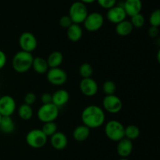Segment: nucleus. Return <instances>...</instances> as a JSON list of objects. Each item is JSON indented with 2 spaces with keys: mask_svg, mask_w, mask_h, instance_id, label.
Listing matches in <instances>:
<instances>
[{
  "mask_svg": "<svg viewBox=\"0 0 160 160\" xmlns=\"http://www.w3.org/2000/svg\"><path fill=\"white\" fill-rule=\"evenodd\" d=\"M106 114L104 110L95 104L88 105L81 113L83 124L90 129L99 128L104 124Z\"/></svg>",
  "mask_w": 160,
  "mask_h": 160,
  "instance_id": "f257e3e1",
  "label": "nucleus"
},
{
  "mask_svg": "<svg viewBox=\"0 0 160 160\" xmlns=\"http://www.w3.org/2000/svg\"><path fill=\"white\" fill-rule=\"evenodd\" d=\"M33 59H34V56H33L32 53L20 50V51L16 53L12 57V68L17 73L27 72L31 68Z\"/></svg>",
  "mask_w": 160,
  "mask_h": 160,
  "instance_id": "f03ea898",
  "label": "nucleus"
},
{
  "mask_svg": "<svg viewBox=\"0 0 160 160\" xmlns=\"http://www.w3.org/2000/svg\"><path fill=\"white\" fill-rule=\"evenodd\" d=\"M88 14V11L87 6L80 1L72 3L69 9L68 15L73 24H83Z\"/></svg>",
  "mask_w": 160,
  "mask_h": 160,
  "instance_id": "7ed1b4c3",
  "label": "nucleus"
},
{
  "mask_svg": "<svg viewBox=\"0 0 160 160\" xmlns=\"http://www.w3.org/2000/svg\"><path fill=\"white\" fill-rule=\"evenodd\" d=\"M124 125L117 120H110L105 125V133L109 140L118 142L124 137Z\"/></svg>",
  "mask_w": 160,
  "mask_h": 160,
  "instance_id": "20e7f679",
  "label": "nucleus"
},
{
  "mask_svg": "<svg viewBox=\"0 0 160 160\" xmlns=\"http://www.w3.org/2000/svg\"><path fill=\"white\" fill-rule=\"evenodd\" d=\"M59 114V108L52 103L42 104L37 111L38 119L43 123L55 122Z\"/></svg>",
  "mask_w": 160,
  "mask_h": 160,
  "instance_id": "39448f33",
  "label": "nucleus"
},
{
  "mask_svg": "<svg viewBox=\"0 0 160 160\" xmlns=\"http://www.w3.org/2000/svg\"><path fill=\"white\" fill-rule=\"evenodd\" d=\"M48 136L41 129H33L26 135V142L33 148H41L46 144Z\"/></svg>",
  "mask_w": 160,
  "mask_h": 160,
  "instance_id": "423d86ee",
  "label": "nucleus"
},
{
  "mask_svg": "<svg viewBox=\"0 0 160 160\" xmlns=\"http://www.w3.org/2000/svg\"><path fill=\"white\" fill-rule=\"evenodd\" d=\"M84 27L89 32H95L102 28L104 24V17L102 14L98 12H92L88 14L84 21Z\"/></svg>",
  "mask_w": 160,
  "mask_h": 160,
  "instance_id": "0eeeda50",
  "label": "nucleus"
},
{
  "mask_svg": "<svg viewBox=\"0 0 160 160\" xmlns=\"http://www.w3.org/2000/svg\"><path fill=\"white\" fill-rule=\"evenodd\" d=\"M47 80L48 83L54 86H62L67 81V73L60 67H53L48 68L46 72Z\"/></svg>",
  "mask_w": 160,
  "mask_h": 160,
  "instance_id": "6e6552de",
  "label": "nucleus"
},
{
  "mask_svg": "<svg viewBox=\"0 0 160 160\" xmlns=\"http://www.w3.org/2000/svg\"><path fill=\"white\" fill-rule=\"evenodd\" d=\"M102 105L105 111L107 112L110 114H117L123 108V102L121 99L115 94L106 95V97L103 98Z\"/></svg>",
  "mask_w": 160,
  "mask_h": 160,
  "instance_id": "1a4fd4ad",
  "label": "nucleus"
},
{
  "mask_svg": "<svg viewBox=\"0 0 160 160\" xmlns=\"http://www.w3.org/2000/svg\"><path fill=\"white\" fill-rule=\"evenodd\" d=\"M19 45L21 50L32 53L37 48L38 41L34 34L29 31H25L19 37Z\"/></svg>",
  "mask_w": 160,
  "mask_h": 160,
  "instance_id": "9d476101",
  "label": "nucleus"
},
{
  "mask_svg": "<svg viewBox=\"0 0 160 160\" xmlns=\"http://www.w3.org/2000/svg\"><path fill=\"white\" fill-rule=\"evenodd\" d=\"M17 104L15 99L9 95L0 97V115L2 116H12L15 112Z\"/></svg>",
  "mask_w": 160,
  "mask_h": 160,
  "instance_id": "9b49d317",
  "label": "nucleus"
},
{
  "mask_svg": "<svg viewBox=\"0 0 160 160\" xmlns=\"http://www.w3.org/2000/svg\"><path fill=\"white\" fill-rule=\"evenodd\" d=\"M79 88L82 94L86 97H93L96 95L98 90V83L92 78H82L80 82Z\"/></svg>",
  "mask_w": 160,
  "mask_h": 160,
  "instance_id": "f8f14e48",
  "label": "nucleus"
},
{
  "mask_svg": "<svg viewBox=\"0 0 160 160\" xmlns=\"http://www.w3.org/2000/svg\"><path fill=\"white\" fill-rule=\"evenodd\" d=\"M107 10L106 18L111 23L117 24L126 20L127 14L123 6L116 5L113 7L110 8V9H107Z\"/></svg>",
  "mask_w": 160,
  "mask_h": 160,
  "instance_id": "ddd939ff",
  "label": "nucleus"
},
{
  "mask_svg": "<svg viewBox=\"0 0 160 160\" xmlns=\"http://www.w3.org/2000/svg\"><path fill=\"white\" fill-rule=\"evenodd\" d=\"M50 144L56 150H63L68 144V139L62 132L57 131L50 136Z\"/></svg>",
  "mask_w": 160,
  "mask_h": 160,
  "instance_id": "4468645a",
  "label": "nucleus"
},
{
  "mask_svg": "<svg viewBox=\"0 0 160 160\" xmlns=\"http://www.w3.org/2000/svg\"><path fill=\"white\" fill-rule=\"evenodd\" d=\"M133 151L132 141L123 137L117 142V152L121 158H128Z\"/></svg>",
  "mask_w": 160,
  "mask_h": 160,
  "instance_id": "2eb2a0df",
  "label": "nucleus"
},
{
  "mask_svg": "<svg viewBox=\"0 0 160 160\" xmlns=\"http://www.w3.org/2000/svg\"><path fill=\"white\" fill-rule=\"evenodd\" d=\"M123 7L127 16L132 17L141 13L142 9V0H125Z\"/></svg>",
  "mask_w": 160,
  "mask_h": 160,
  "instance_id": "dca6fc26",
  "label": "nucleus"
},
{
  "mask_svg": "<svg viewBox=\"0 0 160 160\" xmlns=\"http://www.w3.org/2000/svg\"><path fill=\"white\" fill-rule=\"evenodd\" d=\"M52 96V104H54L58 108H62L68 103L70 100V93L67 90L63 89H59L56 90Z\"/></svg>",
  "mask_w": 160,
  "mask_h": 160,
  "instance_id": "f3484780",
  "label": "nucleus"
},
{
  "mask_svg": "<svg viewBox=\"0 0 160 160\" xmlns=\"http://www.w3.org/2000/svg\"><path fill=\"white\" fill-rule=\"evenodd\" d=\"M67 35L71 42H78L81 40L83 36L82 28L80 24L73 23L67 29Z\"/></svg>",
  "mask_w": 160,
  "mask_h": 160,
  "instance_id": "a211bd4d",
  "label": "nucleus"
},
{
  "mask_svg": "<svg viewBox=\"0 0 160 160\" xmlns=\"http://www.w3.org/2000/svg\"><path fill=\"white\" fill-rule=\"evenodd\" d=\"M91 133V129L88 126L83 125H80L77 126L73 131V137L78 142L85 141L89 137Z\"/></svg>",
  "mask_w": 160,
  "mask_h": 160,
  "instance_id": "6ab92c4d",
  "label": "nucleus"
},
{
  "mask_svg": "<svg viewBox=\"0 0 160 160\" xmlns=\"http://www.w3.org/2000/svg\"><path fill=\"white\" fill-rule=\"evenodd\" d=\"M31 68H33V70L36 73L39 74V75H43V74H46L49 67H48V63L45 58L37 56V57H34L33 59Z\"/></svg>",
  "mask_w": 160,
  "mask_h": 160,
  "instance_id": "aec40b11",
  "label": "nucleus"
},
{
  "mask_svg": "<svg viewBox=\"0 0 160 160\" xmlns=\"http://www.w3.org/2000/svg\"><path fill=\"white\" fill-rule=\"evenodd\" d=\"M134 27L130 20H124L116 24V32L120 36H128L131 34Z\"/></svg>",
  "mask_w": 160,
  "mask_h": 160,
  "instance_id": "412c9836",
  "label": "nucleus"
},
{
  "mask_svg": "<svg viewBox=\"0 0 160 160\" xmlns=\"http://www.w3.org/2000/svg\"><path fill=\"white\" fill-rule=\"evenodd\" d=\"M46 61L49 68L59 67L63 61V55L60 51H53L48 55Z\"/></svg>",
  "mask_w": 160,
  "mask_h": 160,
  "instance_id": "4be33fe9",
  "label": "nucleus"
},
{
  "mask_svg": "<svg viewBox=\"0 0 160 160\" xmlns=\"http://www.w3.org/2000/svg\"><path fill=\"white\" fill-rule=\"evenodd\" d=\"M16 125L11 116H2L0 130L4 133H11L15 130Z\"/></svg>",
  "mask_w": 160,
  "mask_h": 160,
  "instance_id": "5701e85b",
  "label": "nucleus"
},
{
  "mask_svg": "<svg viewBox=\"0 0 160 160\" xmlns=\"http://www.w3.org/2000/svg\"><path fill=\"white\" fill-rule=\"evenodd\" d=\"M18 115L22 120L28 121L32 118L33 116V109L31 105L26 104H22L20 105L17 110Z\"/></svg>",
  "mask_w": 160,
  "mask_h": 160,
  "instance_id": "b1692460",
  "label": "nucleus"
},
{
  "mask_svg": "<svg viewBox=\"0 0 160 160\" xmlns=\"http://www.w3.org/2000/svg\"><path fill=\"white\" fill-rule=\"evenodd\" d=\"M140 135V129L135 125H129L124 129V137L133 141L137 139Z\"/></svg>",
  "mask_w": 160,
  "mask_h": 160,
  "instance_id": "393cba45",
  "label": "nucleus"
},
{
  "mask_svg": "<svg viewBox=\"0 0 160 160\" xmlns=\"http://www.w3.org/2000/svg\"><path fill=\"white\" fill-rule=\"evenodd\" d=\"M79 74L82 78H92L93 75V67L89 63H84L79 67Z\"/></svg>",
  "mask_w": 160,
  "mask_h": 160,
  "instance_id": "a878e982",
  "label": "nucleus"
},
{
  "mask_svg": "<svg viewBox=\"0 0 160 160\" xmlns=\"http://www.w3.org/2000/svg\"><path fill=\"white\" fill-rule=\"evenodd\" d=\"M57 125L55 122H45L42 125V128L41 130H42L44 133L47 136H51L52 135L54 134L55 133L57 132Z\"/></svg>",
  "mask_w": 160,
  "mask_h": 160,
  "instance_id": "bb28decb",
  "label": "nucleus"
},
{
  "mask_svg": "<svg viewBox=\"0 0 160 160\" xmlns=\"http://www.w3.org/2000/svg\"><path fill=\"white\" fill-rule=\"evenodd\" d=\"M131 23L132 24L133 27L136 28H142L145 25V18L144 17L143 14H142L141 13L136 14V15L132 16L131 17Z\"/></svg>",
  "mask_w": 160,
  "mask_h": 160,
  "instance_id": "cd10ccee",
  "label": "nucleus"
},
{
  "mask_svg": "<svg viewBox=\"0 0 160 160\" xmlns=\"http://www.w3.org/2000/svg\"><path fill=\"white\" fill-rule=\"evenodd\" d=\"M102 90L106 95L115 94L116 90H117V85L112 80H106L102 85Z\"/></svg>",
  "mask_w": 160,
  "mask_h": 160,
  "instance_id": "c85d7f7f",
  "label": "nucleus"
},
{
  "mask_svg": "<svg viewBox=\"0 0 160 160\" xmlns=\"http://www.w3.org/2000/svg\"><path fill=\"white\" fill-rule=\"evenodd\" d=\"M149 23L150 25L152 27L159 28L160 26V10L159 9L152 11V13L150 14Z\"/></svg>",
  "mask_w": 160,
  "mask_h": 160,
  "instance_id": "c756f323",
  "label": "nucleus"
},
{
  "mask_svg": "<svg viewBox=\"0 0 160 160\" xmlns=\"http://www.w3.org/2000/svg\"><path fill=\"white\" fill-rule=\"evenodd\" d=\"M96 1L102 8L106 9H110L117 4V0H96Z\"/></svg>",
  "mask_w": 160,
  "mask_h": 160,
  "instance_id": "7c9ffc66",
  "label": "nucleus"
},
{
  "mask_svg": "<svg viewBox=\"0 0 160 160\" xmlns=\"http://www.w3.org/2000/svg\"><path fill=\"white\" fill-rule=\"evenodd\" d=\"M59 24L62 28H67V29L73 24V22H72L71 19L69 17V15H63L59 19Z\"/></svg>",
  "mask_w": 160,
  "mask_h": 160,
  "instance_id": "2f4dec72",
  "label": "nucleus"
},
{
  "mask_svg": "<svg viewBox=\"0 0 160 160\" xmlns=\"http://www.w3.org/2000/svg\"><path fill=\"white\" fill-rule=\"evenodd\" d=\"M36 100H37V97L35 94L32 92L28 93L24 97V104L28 105H33L35 103Z\"/></svg>",
  "mask_w": 160,
  "mask_h": 160,
  "instance_id": "473e14b6",
  "label": "nucleus"
},
{
  "mask_svg": "<svg viewBox=\"0 0 160 160\" xmlns=\"http://www.w3.org/2000/svg\"><path fill=\"white\" fill-rule=\"evenodd\" d=\"M52 96L49 93H44L42 96H41V102L42 104H46L52 103Z\"/></svg>",
  "mask_w": 160,
  "mask_h": 160,
  "instance_id": "72a5a7b5",
  "label": "nucleus"
},
{
  "mask_svg": "<svg viewBox=\"0 0 160 160\" xmlns=\"http://www.w3.org/2000/svg\"><path fill=\"white\" fill-rule=\"evenodd\" d=\"M148 34L151 38L158 37V36H159V28H157V27L151 26L149 28V29H148Z\"/></svg>",
  "mask_w": 160,
  "mask_h": 160,
  "instance_id": "f704fd0d",
  "label": "nucleus"
},
{
  "mask_svg": "<svg viewBox=\"0 0 160 160\" xmlns=\"http://www.w3.org/2000/svg\"><path fill=\"white\" fill-rule=\"evenodd\" d=\"M6 62H7V56H6V54L2 50H0V70L2 69L6 66Z\"/></svg>",
  "mask_w": 160,
  "mask_h": 160,
  "instance_id": "c9c22d12",
  "label": "nucleus"
},
{
  "mask_svg": "<svg viewBox=\"0 0 160 160\" xmlns=\"http://www.w3.org/2000/svg\"><path fill=\"white\" fill-rule=\"evenodd\" d=\"M79 1L84 3V4H91V3H93L95 2H96V0H79Z\"/></svg>",
  "mask_w": 160,
  "mask_h": 160,
  "instance_id": "e433bc0d",
  "label": "nucleus"
},
{
  "mask_svg": "<svg viewBox=\"0 0 160 160\" xmlns=\"http://www.w3.org/2000/svg\"><path fill=\"white\" fill-rule=\"evenodd\" d=\"M119 160H129V159H128V158H120Z\"/></svg>",
  "mask_w": 160,
  "mask_h": 160,
  "instance_id": "4c0bfd02",
  "label": "nucleus"
},
{
  "mask_svg": "<svg viewBox=\"0 0 160 160\" xmlns=\"http://www.w3.org/2000/svg\"><path fill=\"white\" fill-rule=\"evenodd\" d=\"M1 119H2V115H0V122H1Z\"/></svg>",
  "mask_w": 160,
  "mask_h": 160,
  "instance_id": "58836bf2",
  "label": "nucleus"
},
{
  "mask_svg": "<svg viewBox=\"0 0 160 160\" xmlns=\"http://www.w3.org/2000/svg\"><path fill=\"white\" fill-rule=\"evenodd\" d=\"M0 97H1V95H0Z\"/></svg>",
  "mask_w": 160,
  "mask_h": 160,
  "instance_id": "ea45409f",
  "label": "nucleus"
}]
</instances>
